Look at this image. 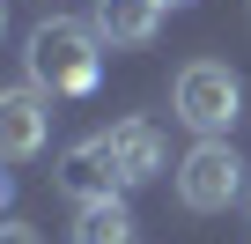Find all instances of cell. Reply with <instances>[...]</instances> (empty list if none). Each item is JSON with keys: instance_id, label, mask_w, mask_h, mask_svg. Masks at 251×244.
Here are the masks:
<instances>
[{"instance_id": "cell-1", "label": "cell", "mask_w": 251, "mask_h": 244, "mask_svg": "<svg viewBox=\"0 0 251 244\" xmlns=\"http://www.w3.org/2000/svg\"><path fill=\"white\" fill-rule=\"evenodd\" d=\"M23 67H30V81H37L45 96H81V89H96L103 37H96V23L52 15V23H37V30H30V45H23Z\"/></svg>"}, {"instance_id": "cell-2", "label": "cell", "mask_w": 251, "mask_h": 244, "mask_svg": "<svg viewBox=\"0 0 251 244\" xmlns=\"http://www.w3.org/2000/svg\"><path fill=\"white\" fill-rule=\"evenodd\" d=\"M170 104H177V118H185L200 141H229L236 111H244V89H236V74L222 59H192V67H177Z\"/></svg>"}, {"instance_id": "cell-3", "label": "cell", "mask_w": 251, "mask_h": 244, "mask_svg": "<svg viewBox=\"0 0 251 244\" xmlns=\"http://www.w3.org/2000/svg\"><path fill=\"white\" fill-rule=\"evenodd\" d=\"M236 192H244V156L229 141H192L185 163H177V200L192 215H222Z\"/></svg>"}, {"instance_id": "cell-4", "label": "cell", "mask_w": 251, "mask_h": 244, "mask_svg": "<svg viewBox=\"0 0 251 244\" xmlns=\"http://www.w3.org/2000/svg\"><path fill=\"white\" fill-rule=\"evenodd\" d=\"M52 185H59V192L74 200V207H89V200H118V192H126V178H118V156H111V134H89V141H74V148L59 156Z\"/></svg>"}, {"instance_id": "cell-5", "label": "cell", "mask_w": 251, "mask_h": 244, "mask_svg": "<svg viewBox=\"0 0 251 244\" xmlns=\"http://www.w3.org/2000/svg\"><path fill=\"white\" fill-rule=\"evenodd\" d=\"M52 141V96L37 81L23 89H0V163H23Z\"/></svg>"}, {"instance_id": "cell-6", "label": "cell", "mask_w": 251, "mask_h": 244, "mask_svg": "<svg viewBox=\"0 0 251 244\" xmlns=\"http://www.w3.org/2000/svg\"><path fill=\"white\" fill-rule=\"evenodd\" d=\"M89 23H96V37H103L111 52H133V45H155V30H163V0H96Z\"/></svg>"}, {"instance_id": "cell-7", "label": "cell", "mask_w": 251, "mask_h": 244, "mask_svg": "<svg viewBox=\"0 0 251 244\" xmlns=\"http://www.w3.org/2000/svg\"><path fill=\"white\" fill-rule=\"evenodd\" d=\"M111 156H118V178L126 185L163 178V134L148 126V118H118V126H111Z\"/></svg>"}, {"instance_id": "cell-8", "label": "cell", "mask_w": 251, "mask_h": 244, "mask_svg": "<svg viewBox=\"0 0 251 244\" xmlns=\"http://www.w3.org/2000/svg\"><path fill=\"white\" fill-rule=\"evenodd\" d=\"M74 244H133V207H126V192L74 207Z\"/></svg>"}, {"instance_id": "cell-9", "label": "cell", "mask_w": 251, "mask_h": 244, "mask_svg": "<svg viewBox=\"0 0 251 244\" xmlns=\"http://www.w3.org/2000/svg\"><path fill=\"white\" fill-rule=\"evenodd\" d=\"M0 244H45V237H37L30 222H0Z\"/></svg>"}, {"instance_id": "cell-10", "label": "cell", "mask_w": 251, "mask_h": 244, "mask_svg": "<svg viewBox=\"0 0 251 244\" xmlns=\"http://www.w3.org/2000/svg\"><path fill=\"white\" fill-rule=\"evenodd\" d=\"M8 200H15V178H8V170H0V207H8Z\"/></svg>"}, {"instance_id": "cell-11", "label": "cell", "mask_w": 251, "mask_h": 244, "mask_svg": "<svg viewBox=\"0 0 251 244\" xmlns=\"http://www.w3.org/2000/svg\"><path fill=\"white\" fill-rule=\"evenodd\" d=\"M0 30H8V8H0Z\"/></svg>"}, {"instance_id": "cell-12", "label": "cell", "mask_w": 251, "mask_h": 244, "mask_svg": "<svg viewBox=\"0 0 251 244\" xmlns=\"http://www.w3.org/2000/svg\"><path fill=\"white\" fill-rule=\"evenodd\" d=\"M163 8H185V0H163Z\"/></svg>"}]
</instances>
